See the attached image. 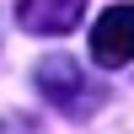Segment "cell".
Segmentation results:
<instances>
[{
	"label": "cell",
	"instance_id": "3",
	"mask_svg": "<svg viewBox=\"0 0 134 134\" xmlns=\"http://www.w3.org/2000/svg\"><path fill=\"white\" fill-rule=\"evenodd\" d=\"M86 16V0H16V21L38 38H64Z\"/></svg>",
	"mask_w": 134,
	"mask_h": 134
},
{
	"label": "cell",
	"instance_id": "2",
	"mask_svg": "<svg viewBox=\"0 0 134 134\" xmlns=\"http://www.w3.org/2000/svg\"><path fill=\"white\" fill-rule=\"evenodd\" d=\"M91 59L102 70H124L134 64V5H107L102 16L91 21Z\"/></svg>",
	"mask_w": 134,
	"mask_h": 134
},
{
	"label": "cell",
	"instance_id": "1",
	"mask_svg": "<svg viewBox=\"0 0 134 134\" xmlns=\"http://www.w3.org/2000/svg\"><path fill=\"white\" fill-rule=\"evenodd\" d=\"M32 81H38V91L48 97L59 113H70V118H86V113L102 107V86H97L70 54H43L38 70H32Z\"/></svg>",
	"mask_w": 134,
	"mask_h": 134
},
{
	"label": "cell",
	"instance_id": "4",
	"mask_svg": "<svg viewBox=\"0 0 134 134\" xmlns=\"http://www.w3.org/2000/svg\"><path fill=\"white\" fill-rule=\"evenodd\" d=\"M0 134H43V129L32 124V118H21V113H16V118H0Z\"/></svg>",
	"mask_w": 134,
	"mask_h": 134
}]
</instances>
